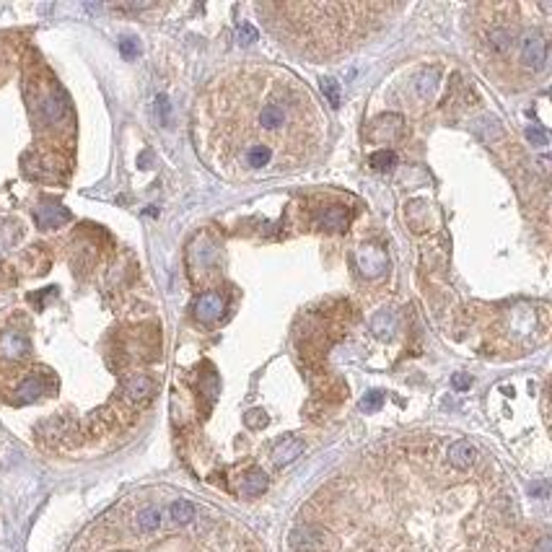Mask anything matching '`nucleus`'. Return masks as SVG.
<instances>
[{
    "label": "nucleus",
    "instance_id": "nucleus-1",
    "mask_svg": "<svg viewBox=\"0 0 552 552\" xmlns=\"http://www.w3.org/2000/svg\"><path fill=\"white\" fill-rule=\"evenodd\" d=\"M420 446V490L404 482L400 457L368 459L355 475L322 490V521L293 526L290 552H537L521 550L516 506L506 490L451 482ZM446 462V459H444Z\"/></svg>",
    "mask_w": 552,
    "mask_h": 552
},
{
    "label": "nucleus",
    "instance_id": "nucleus-2",
    "mask_svg": "<svg viewBox=\"0 0 552 552\" xmlns=\"http://www.w3.org/2000/svg\"><path fill=\"white\" fill-rule=\"evenodd\" d=\"M213 109V148L228 174H280L298 169L317 150V109L293 75L236 73L218 86Z\"/></svg>",
    "mask_w": 552,
    "mask_h": 552
},
{
    "label": "nucleus",
    "instance_id": "nucleus-3",
    "mask_svg": "<svg viewBox=\"0 0 552 552\" xmlns=\"http://www.w3.org/2000/svg\"><path fill=\"white\" fill-rule=\"evenodd\" d=\"M516 52H519V60L531 73H540L547 65V42L544 37L537 32H524L519 34V42H516Z\"/></svg>",
    "mask_w": 552,
    "mask_h": 552
},
{
    "label": "nucleus",
    "instance_id": "nucleus-4",
    "mask_svg": "<svg viewBox=\"0 0 552 552\" xmlns=\"http://www.w3.org/2000/svg\"><path fill=\"white\" fill-rule=\"evenodd\" d=\"M444 459H446L448 467L459 469V472H467V469H472L480 462V451L475 444H469L467 438H457V441H451L446 446Z\"/></svg>",
    "mask_w": 552,
    "mask_h": 552
},
{
    "label": "nucleus",
    "instance_id": "nucleus-5",
    "mask_svg": "<svg viewBox=\"0 0 552 552\" xmlns=\"http://www.w3.org/2000/svg\"><path fill=\"white\" fill-rule=\"evenodd\" d=\"M224 296L221 293H215V290H208V293H202L197 301H195V314L200 322H213V319H218L224 314Z\"/></svg>",
    "mask_w": 552,
    "mask_h": 552
},
{
    "label": "nucleus",
    "instance_id": "nucleus-6",
    "mask_svg": "<svg viewBox=\"0 0 552 552\" xmlns=\"http://www.w3.org/2000/svg\"><path fill=\"white\" fill-rule=\"evenodd\" d=\"M34 218H37L39 228H57V226L65 224V221L70 218V213L65 210L63 205H55V202H44V205H39V208H37Z\"/></svg>",
    "mask_w": 552,
    "mask_h": 552
},
{
    "label": "nucleus",
    "instance_id": "nucleus-7",
    "mask_svg": "<svg viewBox=\"0 0 552 552\" xmlns=\"http://www.w3.org/2000/svg\"><path fill=\"white\" fill-rule=\"evenodd\" d=\"M29 353V340L19 335V332H6L0 337V355L3 358H11V361H19Z\"/></svg>",
    "mask_w": 552,
    "mask_h": 552
},
{
    "label": "nucleus",
    "instance_id": "nucleus-8",
    "mask_svg": "<svg viewBox=\"0 0 552 552\" xmlns=\"http://www.w3.org/2000/svg\"><path fill=\"white\" fill-rule=\"evenodd\" d=\"M150 394H153V382H150L148 376H132L128 384H125V397H128L132 404H140V402H148Z\"/></svg>",
    "mask_w": 552,
    "mask_h": 552
},
{
    "label": "nucleus",
    "instance_id": "nucleus-9",
    "mask_svg": "<svg viewBox=\"0 0 552 552\" xmlns=\"http://www.w3.org/2000/svg\"><path fill=\"white\" fill-rule=\"evenodd\" d=\"M304 454V441L301 438H283L275 448H273V462L275 464H290L293 459Z\"/></svg>",
    "mask_w": 552,
    "mask_h": 552
},
{
    "label": "nucleus",
    "instance_id": "nucleus-10",
    "mask_svg": "<svg viewBox=\"0 0 552 552\" xmlns=\"http://www.w3.org/2000/svg\"><path fill=\"white\" fill-rule=\"evenodd\" d=\"M358 259H361L363 273H368V275H379L384 267H386V257H384V252L376 249V246H363Z\"/></svg>",
    "mask_w": 552,
    "mask_h": 552
},
{
    "label": "nucleus",
    "instance_id": "nucleus-11",
    "mask_svg": "<svg viewBox=\"0 0 552 552\" xmlns=\"http://www.w3.org/2000/svg\"><path fill=\"white\" fill-rule=\"evenodd\" d=\"M169 516L174 524H179V526H187V524H192V521L197 519V509H195V503L187 498H179L174 500L169 506Z\"/></svg>",
    "mask_w": 552,
    "mask_h": 552
},
{
    "label": "nucleus",
    "instance_id": "nucleus-12",
    "mask_svg": "<svg viewBox=\"0 0 552 552\" xmlns=\"http://www.w3.org/2000/svg\"><path fill=\"white\" fill-rule=\"evenodd\" d=\"M267 490V475L262 469H249L244 477H241V493L246 498H255V495H262Z\"/></svg>",
    "mask_w": 552,
    "mask_h": 552
},
{
    "label": "nucleus",
    "instance_id": "nucleus-13",
    "mask_svg": "<svg viewBox=\"0 0 552 552\" xmlns=\"http://www.w3.org/2000/svg\"><path fill=\"white\" fill-rule=\"evenodd\" d=\"M135 526L138 531L143 534H153V531L161 529V511L156 506H146V509L138 511V516H135Z\"/></svg>",
    "mask_w": 552,
    "mask_h": 552
},
{
    "label": "nucleus",
    "instance_id": "nucleus-14",
    "mask_svg": "<svg viewBox=\"0 0 552 552\" xmlns=\"http://www.w3.org/2000/svg\"><path fill=\"white\" fill-rule=\"evenodd\" d=\"M42 115L47 122H60V119L68 115V104H65V99L60 94H50L47 99H44L42 104Z\"/></svg>",
    "mask_w": 552,
    "mask_h": 552
},
{
    "label": "nucleus",
    "instance_id": "nucleus-15",
    "mask_svg": "<svg viewBox=\"0 0 552 552\" xmlns=\"http://www.w3.org/2000/svg\"><path fill=\"white\" fill-rule=\"evenodd\" d=\"M319 224L324 226V228H332V231H342V228L348 226V213L342 210V208H329V210L319 218Z\"/></svg>",
    "mask_w": 552,
    "mask_h": 552
},
{
    "label": "nucleus",
    "instance_id": "nucleus-16",
    "mask_svg": "<svg viewBox=\"0 0 552 552\" xmlns=\"http://www.w3.org/2000/svg\"><path fill=\"white\" fill-rule=\"evenodd\" d=\"M368 164H371L373 169L379 171H392L394 164H397V156H394V150H376V153H371V159H368Z\"/></svg>",
    "mask_w": 552,
    "mask_h": 552
},
{
    "label": "nucleus",
    "instance_id": "nucleus-17",
    "mask_svg": "<svg viewBox=\"0 0 552 552\" xmlns=\"http://www.w3.org/2000/svg\"><path fill=\"white\" fill-rule=\"evenodd\" d=\"M244 423H246V428H255V431H259V428H265L267 425V413L265 410H249V413L244 415Z\"/></svg>",
    "mask_w": 552,
    "mask_h": 552
},
{
    "label": "nucleus",
    "instance_id": "nucleus-18",
    "mask_svg": "<svg viewBox=\"0 0 552 552\" xmlns=\"http://www.w3.org/2000/svg\"><path fill=\"white\" fill-rule=\"evenodd\" d=\"M322 91H324V96L329 99V104L340 106V86H337V81H332V78L322 81Z\"/></svg>",
    "mask_w": 552,
    "mask_h": 552
},
{
    "label": "nucleus",
    "instance_id": "nucleus-19",
    "mask_svg": "<svg viewBox=\"0 0 552 552\" xmlns=\"http://www.w3.org/2000/svg\"><path fill=\"white\" fill-rule=\"evenodd\" d=\"M382 404H384V394L382 392H368L361 400V410H366V413H376Z\"/></svg>",
    "mask_w": 552,
    "mask_h": 552
},
{
    "label": "nucleus",
    "instance_id": "nucleus-20",
    "mask_svg": "<svg viewBox=\"0 0 552 552\" xmlns=\"http://www.w3.org/2000/svg\"><path fill=\"white\" fill-rule=\"evenodd\" d=\"M119 50H122V55H125L128 60H132V57L138 55V42H135L132 37H125V39L119 42Z\"/></svg>",
    "mask_w": 552,
    "mask_h": 552
},
{
    "label": "nucleus",
    "instance_id": "nucleus-21",
    "mask_svg": "<svg viewBox=\"0 0 552 552\" xmlns=\"http://www.w3.org/2000/svg\"><path fill=\"white\" fill-rule=\"evenodd\" d=\"M526 138H529L531 143H537V146H544V143H547V135H544L542 130H537V128L526 130Z\"/></svg>",
    "mask_w": 552,
    "mask_h": 552
},
{
    "label": "nucleus",
    "instance_id": "nucleus-22",
    "mask_svg": "<svg viewBox=\"0 0 552 552\" xmlns=\"http://www.w3.org/2000/svg\"><path fill=\"white\" fill-rule=\"evenodd\" d=\"M469 384H472V379L464 376V373H457V376H454V386H457V389H469Z\"/></svg>",
    "mask_w": 552,
    "mask_h": 552
},
{
    "label": "nucleus",
    "instance_id": "nucleus-23",
    "mask_svg": "<svg viewBox=\"0 0 552 552\" xmlns=\"http://www.w3.org/2000/svg\"><path fill=\"white\" fill-rule=\"evenodd\" d=\"M159 109H161V119L166 122V112H169V106H166V99H164V96H159Z\"/></svg>",
    "mask_w": 552,
    "mask_h": 552
}]
</instances>
